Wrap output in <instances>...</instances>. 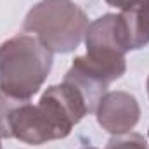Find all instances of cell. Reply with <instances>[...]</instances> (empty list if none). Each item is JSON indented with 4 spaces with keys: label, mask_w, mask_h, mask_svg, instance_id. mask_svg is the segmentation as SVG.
Returning a JSON list of instances; mask_svg holds the SVG:
<instances>
[{
    "label": "cell",
    "mask_w": 149,
    "mask_h": 149,
    "mask_svg": "<svg viewBox=\"0 0 149 149\" xmlns=\"http://www.w3.org/2000/svg\"><path fill=\"white\" fill-rule=\"evenodd\" d=\"M52 54L35 35H16L0 43V90L31 99L52 70Z\"/></svg>",
    "instance_id": "obj_2"
},
{
    "label": "cell",
    "mask_w": 149,
    "mask_h": 149,
    "mask_svg": "<svg viewBox=\"0 0 149 149\" xmlns=\"http://www.w3.org/2000/svg\"><path fill=\"white\" fill-rule=\"evenodd\" d=\"M148 135H149V130H148Z\"/></svg>",
    "instance_id": "obj_12"
},
{
    "label": "cell",
    "mask_w": 149,
    "mask_h": 149,
    "mask_svg": "<svg viewBox=\"0 0 149 149\" xmlns=\"http://www.w3.org/2000/svg\"><path fill=\"white\" fill-rule=\"evenodd\" d=\"M87 54L76 61L94 76L108 85L121 78L127 71L125 47L120 38L118 14H104L88 24L85 33Z\"/></svg>",
    "instance_id": "obj_4"
},
{
    "label": "cell",
    "mask_w": 149,
    "mask_h": 149,
    "mask_svg": "<svg viewBox=\"0 0 149 149\" xmlns=\"http://www.w3.org/2000/svg\"><path fill=\"white\" fill-rule=\"evenodd\" d=\"M0 149H2V144H0Z\"/></svg>",
    "instance_id": "obj_11"
},
{
    "label": "cell",
    "mask_w": 149,
    "mask_h": 149,
    "mask_svg": "<svg viewBox=\"0 0 149 149\" xmlns=\"http://www.w3.org/2000/svg\"><path fill=\"white\" fill-rule=\"evenodd\" d=\"M104 2L111 7L120 9V10H127V9H130V7H134V5H137L144 0H104Z\"/></svg>",
    "instance_id": "obj_8"
},
{
    "label": "cell",
    "mask_w": 149,
    "mask_h": 149,
    "mask_svg": "<svg viewBox=\"0 0 149 149\" xmlns=\"http://www.w3.org/2000/svg\"><path fill=\"white\" fill-rule=\"evenodd\" d=\"M146 87H148V95H149V76H148V83H146Z\"/></svg>",
    "instance_id": "obj_10"
},
{
    "label": "cell",
    "mask_w": 149,
    "mask_h": 149,
    "mask_svg": "<svg viewBox=\"0 0 149 149\" xmlns=\"http://www.w3.org/2000/svg\"><path fill=\"white\" fill-rule=\"evenodd\" d=\"M95 116L102 130L113 135H121L134 130L135 125L139 123L141 106L132 94L114 90L101 97L95 108Z\"/></svg>",
    "instance_id": "obj_5"
},
{
    "label": "cell",
    "mask_w": 149,
    "mask_h": 149,
    "mask_svg": "<svg viewBox=\"0 0 149 149\" xmlns=\"http://www.w3.org/2000/svg\"><path fill=\"white\" fill-rule=\"evenodd\" d=\"M88 28V17L73 0H42L33 5L23 23V30L50 50L68 54L78 49Z\"/></svg>",
    "instance_id": "obj_3"
},
{
    "label": "cell",
    "mask_w": 149,
    "mask_h": 149,
    "mask_svg": "<svg viewBox=\"0 0 149 149\" xmlns=\"http://www.w3.org/2000/svg\"><path fill=\"white\" fill-rule=\"evenodd\" d=\"M81 149H97V148H92V146H85V148H81Z\"/></svg>",
    "instance_id": "obj_9"
},
{
    "label": "cell",
    "mask_w": 149,
    "mask_h": 149,
    "mask_svg": "<svg viewBox=\"0 0 149 149\" xmlns=\"http://www.w3.org/2000/svg\"><path fill=\"white\" fill-rule=\"evenodd\" d=\"M87 113L83 95L66 81L49 87L38 104L0 90V139H17L30 146L64 139Z\"/></svg>",
    "instance_id": "obj_1"
},
{
    "label": "cell",
    "mask_w": 149,
    "mask_h": 149,
    "mask_svg": "<svg viewBox=\"0 0 149 149\" xmlns=\"http://www.w3.org/2000/svg\"><path fill=\"white\" fill-rule=\"evenodd\" d=\"M120 38L125 50H139L149 43V0L118 14Z\"/></svg>",
    "instance_id": "obj_6"
},
{
    "label": "cell",
    "mask_w": 149,
    "mask_h": 149,
    "mask_svg": "<svg viewBox=\"0 0 149 149\" xmlns=\"http://www.w3.org/2000/svg\"><path fill=\"white\" fill-rule=\"evenodd\" d=\"M106 149H149V146L144 135L128 132V134L111 137L106 144Z\"/></svg>",
    "instance_id": "obj_7"
}]
</instances>
